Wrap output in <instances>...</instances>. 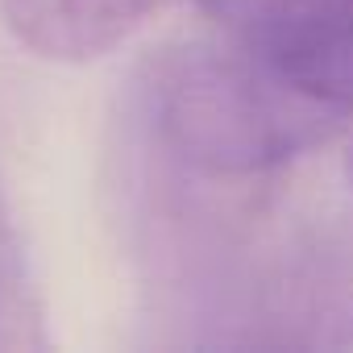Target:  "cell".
Here are the masks:
<instances>
[{
	"label": "cell",
	"instance_id": "4",
	"mask_svg": "<svg viewBox=\"0 0 353 353\" xmlns=\"http://www.w3.org/2000/svg\"><path fill=\"white\" fill-rule=\"evenodd\" d=\"M34 341H38V312L30 299L17 237L9 229L5 208H0V349H17Z\"/></svg>",
	"mask_w": 353,
	"mask_h": 353
},
{
	"label": "cell",
	"instance_id": "3",
	"mask_svg": "<svg viewBox=\"0 0 353 353\" xmlns=\"http://www.w3.org/2000/svg\"><path fill=\"white\" fill-rule=\"evenodd\" d=\"M166 0H0L9 34L42 59L88 63L121 46Z\"/></svg>",
	"mask_w": 353,
	"mask_h": 353
},
{
	"label": "cell",
	"instance_id": "1",
	"mask_svg": "<svg viewBox=\"0 0 353 353\" xmlns=\"http://www.w3.org/2000/svg\"><path fill=\"white\" fill-rule=\"evenodd\" d=\"M154 145L192 174L258 179L320 150L345 108H332L229 34L162 50L141 83Z\"/></svg>",
	"mask_w": 353,
	"mask_h": 353
},
{
	"label": "cell",
	"instance_id": "2",
	"mask_svg": "<svg viewBox=\"0 0 353 353\" xmlns=\"http://www.w3.org/2000/svg\"><path fill=\"white\" fill-rule=\"evenodd\" d=\"M299 92L353 108V0H196Z\"/></svg>",
	"mask_w": 353,
	"mask_h": 353
}]
</instances>
